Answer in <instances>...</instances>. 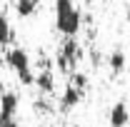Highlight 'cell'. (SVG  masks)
I'll list each match as a JSON object with an SVG mask.
<instances>
[{"label": "cell", "mask_w": 130, "mask_h": 127, "mask_svg": "<svg viewBox=\"0 0 130 127\" xmlns=\"http://www.w3.org/2000/svg\"><path fill=\"white\" fill-rule=\"evenodd\" d=\"M55 28L65 37H78L83 28V15L73 0H55Z\"/></svg>", "instance_id": "cell-1"}, {"label": "cell", "mask_w": 130, "mask_h": 127, "mask_svg": "<svg viewBox=\"0 0 130 127\" xmlns=\"http://www.w3.org/2000/svg\"><path fill=\"white\" fill-rule=\"evenodd\" d=\"M83 55H85V50H83V43L78 37H65L63 45L58 48L55 52V67L65 72V75H73L83 62Z\"/></svg>", "instance_id": "cell-2"}, {"label": "cell", "mask_w": 130, "mask_h": 127, "mask_svg": "<svg viewBox=\"0 0 130 127\" xmlns=\"http://www.w3.org/2000/svg\"><path fill=\"white\" fill-rule=\"evenodd\" d=\"M5 62H8V67L18 75L20 85H25V87L35 85V72H32V65H30V55L23 48H10L8 55H5Z\"/></svg>", "instance_id": "cell-3"}, {"label": "cell", "mask_w": 130, "mask_h": 127, "mask_svg": "<svg viewBox=\"0 0 130 127\" xmlns=\"http://www.w3.org/2000/svg\"><path fill=\"white\" fill-rule=\"evenodd\" d=\"M18 107H20L18 92L5 90L0 95V127H20V122H18Z\"/></svg>", "instance_id": "cell-4"}, {"label": "cell", "mask_w": 130, "mask_h": 127, "mask_svg": "<svg viewBox=\"0 0 130 127\" xmlns=\"http://www.w3.org/2000/svg\"><path fill=\"white\" fill-rule=\"evenodd\" d=\"M83 97H85V90L78 87V85H73V82L68 80V85L63 87V95H60V110L63 112L75 110V107L83 102Z\"/></svg>", "instance_id": "cell-5"}, {"label": "cell", "mask_w": 130, "mask_h": 127, "mask_svg": "<svg viewBox=\"0 0 130 127\" xmlns=\"http://www.w3.org/2000/svg\"><path fill=\"white\" fill-rule=\"evenodd\" d=\"M35 87L40 95H53L55 92V72L53 67H40L35 75Z\"/></svg>", "instance_id": "cell-6"}, {"label": "cell", "mask_w": 130, "mask_h": 127, "mask_svg": "<svg viewBox=\"0 0 130 127\" xmlns=\"http://www.w3.org/2000/svg\"><path fill=\"white\" fill-rule=\"evenodd\" d=\"M130 122V110L125 102H115L110 107V115H108V125L110 127H128Z\"/></svg>", "instance_id": "cell-7"}, {"label": "cell", "mask_w": 130, "mask_h": 127, "mask_svg": "<svg viewBox=\"0 0 130 127\" xmlns=\"http://www.w3.org/2000/svg\"><path fill=\"white\" fill-rule=\"evenodd\" d=\"M38 10H40V0H15L18 17H32Z\"/></svg>", "instance_id": "cell-8"}, {"label": "cell", "mask_w": 130, "mask_h": 127, "mask_svg": "<svg viewBox=\"0 0 130 127\" xmlns=\"http://www.w3.org/2000/svg\"><path fill=\"white\" fill-rule=\"evenodd\" d=\"M125 62H128V60H125V52H123L120 48L113 50V52H110V57H108V67H110V72H113V75H120V72L125 70Z\"/></svg>", "instance_id": "cell-9"}, {"label": "cell", "mask_w": 130, "mask_h": 127, "mask_svg": "<svg viewBox=\"0 0 130 127\" xmlns=\"http://www.w3.org/2000/svg\"><path fill=\"white\" fill-rule=\"evenodd\" d=\"M13 25H10V20H8V15L0 10V45L5 48V45H10L13 43Z\"/></svg>", "instance_id": "cell-10"}, {"label": "cell", "mask_w": 130, "mask_h": 127, "mask_svg": "<svg viewBox=\"0 0 130 127\" xmlns=\"http://www.w3.org/2000/svg\"><path fill=\"white\" fill-rule=\"evenodd\" d=\"M35 112H40V115H45V112H50V105L45 102V100H38V102H35Z\"/></svg>", "instance_id": "cell-11"}, {"label": "cell", "mask_w": 130, "mask_h": 127, "mask_svg": "<svg viewBox=\"0 0 130 127\" xmlns=\"http://www.w3.org/2000/svg\"><path fill=\"white\" fill-rule=\"evenodd\" d=\"M3 60H5V55H3V45H0V62H3Z\"/></svg>", "instance_id": "cell-12"}, {"label": "cell", "mask_w": 130, "mask_h": 127, "mask_svg": "<svg viewBox=\"0 0 130 127\" xmlns=\"http://www.w3.org/2000/svg\"><path fill=\"white\" fill-rule=\"evenodd\" d=\"M3 92H5V87H3V82H0V95H3Z\"/></svg>", "instance_id": "cell-13"}, {"label": "cell", "mask_w": 130, "mask_h": 127, "mask_svg": "<svg viewBox=\"0 0 130 127\" xmlns=\"http://www.w3.org/2000/svg\"><path fill=\"white\" fill-rule=\"evenodd\" d=\"M68 127H78V125H68Z\"/></svg>", "instance_id": "cell-14"}]
</instances>
